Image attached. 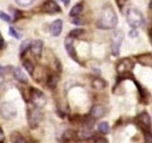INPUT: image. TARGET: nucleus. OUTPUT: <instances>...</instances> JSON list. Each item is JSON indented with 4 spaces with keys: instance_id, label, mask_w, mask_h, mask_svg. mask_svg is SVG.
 <instances>
[{
    "instance_id": "1",
    "label": "nucleus",
    "mask_w": 152,
    "mask_h": 143,
    "mask_svg": "<svg viewBox=\"0 0 152 143\" xmlns=\"http://www.w3.org/2000/svg\"><path fill=\"white\" fill-rule=\"evenodd\" d=\"M118 24V16L116 12L113 11V8L111 5H105L103 8V11L100 12V18L97 20L96 26L100 29H112Z\"/></svg>"
},
{
    "instance_id": "2",
    "label": "nucleus",
    "mask_w": 152,
    "mask_h": 143,
    "mask_svg": "<svg viewBox=\"0 0 152 143\" xmlns=\"http://www.w3.org/2000/svg\"><path fill=\"white\" fill-rule=\"evenodd\" d=\"M127 21L132 28H137L144 24V18H143L142 12L137 11L136 8H129L127 12Z\"/></svg>"
},
{
    "instance_id": "3",
    "label": "nucleus",
    "mask_w": 152,
    "mask_h": 143,
    "mask_svg": "<svg viewBox=\"0 0 152 143\" xmlns=\"http://www.w3.org/2000/svg\"><path fill=\"white\" fill-rule=\"evenodd\" d=\"M29 102H31L35 107L42 109V107L45 104V96L40 90L31 88V91H29Z\"/></svg>"
},
{
    "instance_id": "4",
    "label": "nucleus",
    "mask_w": 152,
    "mask_h": 143,
    "mask_svg": "<svg viewBox=\"0 0 152 143\" xmlns=\"http://www.w3.org/2000/svg\"><path fill=\"white\" fill-rule=\"evenodd\" d=\"M27 118H28V123L31 127H36L40 122H42L43 118V112L39 107H32V109L28 110V114H27Z\"/></svg>"
},
{
    "instance_id": "5",
    "label": "nucleus",
    "mask_w": 152,
    "mask_h": 143,
    "mask_svg": "<svg viewBox=\"0 0 152 143\" xmlns=\"http://www.w3.org/2000/svg\"><path fill=\"white\" fill-rule=\"evenodd\" d=\"M0 114H1V117L4 118L5 120H11L16 117L18 110H16V107L13 106L12 103L5 102V103H3L1 106H0Z\"/></svg>"
},
{
    "instance_id": "6",
    "label": "nucleus",
    "mask_w": 152,
    "mask_h": 143,
    "mask_svg": "<svg viewBox=\"0 0 152 143\" xmlns=\"http://www.w3.org/2000/svg\"><path fill=\"white\" fill-rule=\"evenodd\" d=\"M123 42V31H118L113 34L112 42H111V51L113 56H118L120 54V45Z\"/></svg>"
},
{
    "instance_id": "7",
    "label": "nucleus",
    "mask_w": 152,
    "mask_h": 143,
    "mask_svg": "<svg viewBox=\"0 0 152 143\" xmlns=\"http://www.w3.org/2000/svg\"><path fill=\"white\" fill-rule=\"evenodd\" d=\"M132 68H134V62H132V59H129V58L121 59L118 64V72L120 75L127 74V72H131Z\"/></svg>"
},
{
    "instance_id": "8",
    "label": "nucleus",
    "mask_w": 152,
    "mask_h": 143,
    "mask_svg": "<svg viewBox=\"0 0 152 143\" xmlns=\"http://www.w3.org/2000/svg\"><path fill=\"white\" fill-rule=\"evenodd\" d=\"M43 12L44 13H55V12H60V7L58 5V3L53 0H47L42 7Z\"/></svg>"
},
{
    "instance_id": "9",
    "label": "nucleus",
    "mask_w": 152,
    "mask_h": 143,
    "mask_svg": "<svg viewBox=\"0 0 152 143\" xmlns=\"http://www.w3.org/2000/svg\"><path fill=\"white\" fill-rule=\"evenodd\" d=\"M137 122H139L140 127L144 131H148L151 128V117L147 112H142V114L137 117Z\"/></svg>"
},
{
    "instance_id": "10",
    "label": "nucleus",
    "mask_w": 152,
    "mask_h": 143,
    "mask_svg": "<svg viewBox=\"0 0 152 143\" xmlns=\"http://www.w3.org/2000/svg\"><path fill=\"white\" fill-rule=\"evenodd\" d=\"M105 114H107V109H105L104 106H102V104H95L91 109L92 119H100V118H103Z\"/></svg>"
},
{
    "instance_id": "11",
    "label": "nucleus",
    "mask_w": 152,
    "mask_h": 143,
    "mask_svg": "<svg viewBox=\"0 0 152 143\" xmlns=\"http://www.w3.org/2000/svg\"><path fill=\"white\" fill-rule=\"evenodd\" d=\"M64 47H66L67 52L69 54V56H71L74 60L77 62V55H76V51H75V47H74V37L68 36L66 39V42H64Z\"/></svg>"
},
{
    "instance_id": "12",
    "label": "nucleus",
    "mask_w": 152,
    "mask_h": 143,
    "mask_svg": "<svg viewBox=\"0 0 152 143\" xmlns=\"http://www.w3.org/2000/svg\"><path fill=\"white\" fill-rule=\"evenodd\" d=\"M51 34H52V36H59L61 32V29H63V21L61 20H55L52 24H51Z\"/></svg>"
},
{
    "instance_id": "13",
    "label": "nucleus",
    "mask_w": 152,
    "mask_h": 143,
    "mask_svg": "<svg viewBox=\"0 0 152 143\" xmlns=\"http://www.w3.org/2000/svg\"><path fill=\"white\" fill-rule=\"evenodd\" d=\"M31 50H32V54H34L36 58H39L43 52V42L42 40H35L31 45Z\"/></svg>"
},
{
    "instance_id": "14",
    "label": "nucleus",
    "mask_w": 152,
    "mask_h": 143,
    "mask_svg": "<svg viewBox=\"0 0 152 143\" xmlns=\"http://www.w3.org/2000/svg\"><path fill=\"white\" fill-rule=\"evenodd\" d=\"M13 76H15V79H16V80H19V82H23V83H26V82H27V76H26V74H24L23 70L19 68V67H15V68H13Z\"/></svg>"
},
{
    "instance_id": "15",
    "label": "nucleus",
    "mask_w": 152,
    "mask_h": 143,
    "mask_svg": "<svg viewBox=\"0 0 152 143\" xmlns=\"http://www.w3.org/2000/svg\"><path fill=\"white\" fill-rule=\"evenodd\" d=\"M105 86H107V83L103 79H100V78H96V79L92 80V87H94V90H104Z\"/></svg>"
},
{
    "instance_id": "16",
    "label": "nucleus",
    "mask_w": 152,
    "mask_h": 143,
    "mask_svg": "<svg viewBox=\"0 0 152 143\" xmlns=\"http://www.w3.org/2000/svg\"><path fill=\"white\" fill-rule=\"evenodd\" d=\"M139 62L143 64V66L152 67V55H150V54H145V55L139 56Z\"/></svg>"
},
{
    "instance_id": "17",
    "label": "nucleus",
    "mask_w": 152,
    "mask_h": 143,
    "mask_svg": "<svg viewBox=\"0 0 152 143\" xmlns=\"http://www.w3.org/2000/svg\"><path fill=\"white\" fill-rule=\"evenodd\" d=\"M81 11H83V3H79V4H76L75 7L69 11V16H71V18H77L81 13Z\"/></svg>"
},
{
    "instance_id": "18",
    "label": "nucleus",
    "mask_w": 152,
    "mask_h": 143,
    "mask_svg": "<svg viewBox=\"0 0 152 143\" xmlns=\"http://www.w3.org/2000/svg\"><path fill=\"white\" fill-rule=\"evenodd\" d=\"M77 136L80 139H89L92 136V133H91V130H89V128H84V130H81L80 133L77 134Z\"/></svg>"
},
{
    "instance_id": "19",
    "label": "nucleus",
    "mask_w": 152,
    "mask_h": 143,
    "mask_svg": "<svg viewBox=\"0 0 152 143\" xmlns=\"http://www.w3.org/2000/svg\"><path fill=\"white\" fill-rule=\"evenodd\" d=\"M31 45H32V43L29 42V40H24V42L21 43V45H20V55L23 56L24 54L27 52V50H28V48H31Z\"/></svg>"
},
{
    "instance_id": "20",
    "label": "nucleus",
    "mask_w": 152,
    "mask_h": 143,
    "mask_svg": "<svg viewBox=\"0 0 152 143\" xmlns=\"http://www.w3.org/2000/svg\"><path fill=\"white\" fill-rule=\"evenodd\" d=\"M97 128H99V131L102 134H108L110 133V126H108L107 122H100L99 126H97Z\"/></svg>"
},
{
    "instance_id": "21",
    "label": "nucleus",
    "mask_w": 152,
    "mask_h": 143,
    "mask_svg": "<svg viewBox=\"0 0 152 143\" xmlns=\"http://www.w3.org/2000/svg\"><path fill=\"white\" fill-rule=\"evenodd\" d=\"M23 67L27 70V72L28 74H31V75H34V71H35V68H34V64L31 63L29 60H24L23 62Z\"/></svg>"
},
{
    "instance_id": "22",
    "label": "nucleus",
    "mask_w": 152,
    "mask_h": 143,
    "mask_svg": "<svg viewBox=\"0 0 152 143\" xmlns=\"http://www.w3.org/2000/svg\"><path fill=\"white\" fill-rule=\"evenodd\" d=\"M56 84H58V76H53V75H51V76L47 79V86L50 88H55Z\"/></svg>"
},
{
    "instance_id": "23",
    "label": "nucleus",
    "mask_w": 152,
    "mask_h": 143,
    "mask_svg": "<svg viewBox=\"0 0 152 143\" xmlns=\"http://www.w3.org/2000/svg\"><path fill=\"white\" fill-rule=\"evenodd\" d=\"M84 34H86V31H84V29L76 28V29H72V31L69 32V36H71V37H80L81 35H84Z\"/></svg>"
},
{
    "instance_id": "24",
    "label": "nucleus",
    "mask_w": 152,
    "mask_h": 143,
    "mask_svg": "<svg viewBox=\"0 0 152 143\" xmlns=\"http://www.w3.org/2000/svg\"><path fill=\"white\" fill-rule=\"evenodd\" d=\"M75 138H76V133H74V131L68 130V131H66V133H64V139H66L67 142L74 141Z\"/></svg>"
},
{
    "instance_id": "25",
    "label": "nucleus",
    "mask_w": 152,
    "mask_h": 143,
    "mask_svg": "<svg viewBox=\"0 0 152 143\" xmlns=\"http://www.w3.org/2000/svg\"><path fill=\"white\" fill-rule=\"evenodd\" d=\"M12 141H13V143H27V141L20 135V134H13Z\"/></svg>"
},
{
    "instance_id": "26",
    "label": "nucleus",
    "mask_w": 152,
    "mask_h": 143,
    "mask_svg": "<svg viewBox=\"0 0 152 143\" xmlns=\"http://www.w3.org/2000/svg\"><path fill=\"white\" fill-rule=\"evenodd\" d=\"M16 3H18L20 7H29V5L34 3V0H16Z\"/></svg>"
},
{
    "instance_id": "27",
    "label": "nucleus",
    "mask_w": 152,
    "mask_h": 143,
    "mask_svg": "<svg viewBox=\"0 0 152 143\" xmlns=\"http://www.w3.org/2000/svg\"><path fill=\"white\" fill-rule=\"evenodd\" d=\"M10 34L12 35V36L15 37V39H21V34H20V32L16 31V29L13 28V27H10Z\"/></svg>"
},
{
    "instance_id": "28",
    "label": "nucleus",
    "mask_w": 152,
    "mask_h": 143,
    "mask_svg": "<svg viewBox=\"0 0 152 143\" xmlns=\"http://www.w3.org/2000/svg\"><path fill=\"white\" fill-rule=\"evenodd\" d=\"M0 19H3V20L7 21V23H11V21L13 20V19L11 18V16H8L7 13H5V12H1V11H0Z\"/></svg>"
},
{
    "instance_id": "29",
    "label": "nucleus",
    "mask_w": 152,
    "mask_h": 143,
    "mask_svg": "<svg viewBox=\"0 0 152 143\" xmlns=\"http://www.w3.org/2000/svg\"><path fill=\"white\" fill-rule=\"evenodd\" d=\"M144 139H145V143H152V133L150 130L144 131Z\"/></svg>"
},
{
    "instance_id": "30",
    "label": "nucleus",
    "mask_w": 152,
    "mask_h": 143,
    "mask_svg": "<svg viewBox=\"0 0 152 143\" xmlns=\"http://www.w3.org/2000/svg\"><path fill=\"white\" fill-rule=\"evenodd\" d=\"M7 68H8V67L0 66V78H1V76H4V75H5V72H7Z\"/></svg>"
},
{
    "instance_id": "31",
    "label": "nucleus",
    "mask_w": 152,
    "mask_h": 143,
    "mask_svg": "<svg viewBox=\"0 0 152 143\" xmlns=\"http://www.w3.org/2000/svg\"><path fill=\"white\" fill-rule=\"evenodd\" d=\"M129 36H131V37H136L137 36V31H136V29H132V31H129Z\"/></svg>"
},
{
    "instance_id": "32",
    "label": "nucleus",
    "mask_w": 152,
    "mask_h": 143,
    "mask_svg": "<svg viewBox=\"0 0 152 143\" xmlns=\"http://www.w3.org/2000/svg\"><path fill=\"white\" fill-rule=\"evenodd\" d=\"M116 1H118V5H119V7H123V5H124V3H126V0H116Z\"/></svg>"
},
{
    "instance_id": "33",
    "label": "nucleus",
    "mask_w": 152,
    "mask_h": 143,
    "mask_svg": "<svg viewBox=\"0 0 152 143\" xmlns=\"http://www.w3.org/2000/svg\"><path fill=\"white\" fill-rule=\"evenodd\" d=\"M95 143H108V142L105 141L104 138H99V139H96V142H95Z\"/></svg>"
},
{
    "instance_id": "34",
    "label": "nucleus",
    "mask_w": 152,
    "mask_h": 143,
    "mask_svg": "<svg viewBox=\"0 0 152 143\" xmlns=\"http://www.w3.org/2000/svg\"><path fill=\"white\" fill-rule=\"evenodd\" d=\"M3 139H4V133H3V130L0 128V142H1Z\"/></svg>"
},
{
    "instance_id": "35",
    "label": "nucleus",
    "mask_w": 152,
    "mask_h": 143,
    "mask_svg": "<svg viewBox=\"0 0 152 143\" xmlns=\"http://www.w3.org/2000/svg\"><path fill=\"white\" fill-rule=\"evenodd\" d=\"M3 44H4V40H3V37L0 36V48L3 47Z\"/></svg>"
},
{
    "instance_id": "36",
    "label": "nucleus",
    "mask_w": 152,
    "mask_h": 143,
    "mask_svg": "<svg viewBox=\"0 0 152 143\" xmlns=\"http://www.w3.org/2000/svg\"><path fill=\"white\" fill-rule=\"evenodd\" d=\"M150 7L152 8V0H150Z\"/></svg>"
}]
</instances>
